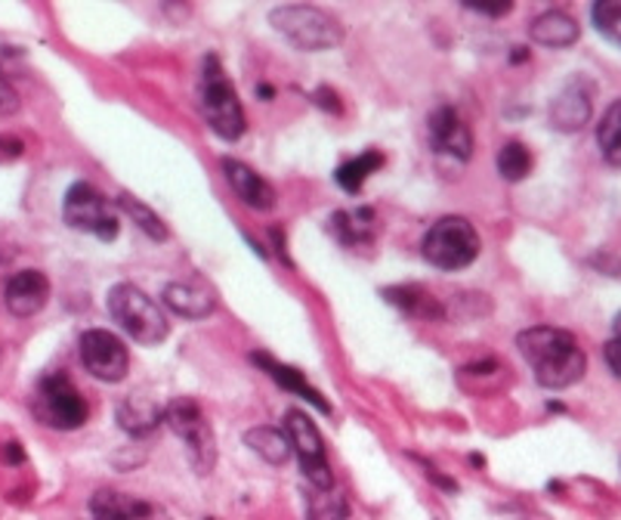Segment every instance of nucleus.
<instances>
[{"mask_svg":"<svg viewBox=\"0 0 621 520\" xmlns=\"http://www.w3.org/2000/svg\"><path fill=\"white\" fill-rule=\"evenodd\" d=\"M0 461H7V465H22V461H25V453H22V446H19V444L0 446Z\"/></svg>","mask_w":621,"mask_h":520,"instance_id":"obj_32","label":"nucleus"},{"mask_svg":"<svg viewBox=\"0 0 621 520\" xmlns=\"http://www.w3.org/2000/svg\"><path fill=\"white\" fill-rule=\"evenodd\" d=\"M46 301H50V279L41 270H19L3 291V304L19 320L38 316Z\"/></svg>","mask_w":621,"mask_h":520,"instance_id":"obj_12","label":"nucleus"},{"mask_svg":"<svg viewBox=\"0 0 621 520\" xmlns=\"http://www.w3.org/2000/svg\"><path fill=\"white\" fill-rule=\"evenodd\" d=\"M81 351V363L91 372L96 382L118 384L127 378L130 368V353L124 347V341L118 335H112L106 329H91L84 332L77 341Z\"/></svg>","mask_w":621,"mask_h":520,"instance_id":"obj_10","label":"nucleus"},{"mask_svg":"<svg viewBox=\"0 0 621 520\" xmlns=\"http://www.w3.org/2000/svg\"><path fill=\"white\" fill-rule=\"evenodd\" d=\"M108 316L122 325L124 335H130L143 347H155L170 335V322L155 298L137 289L134 282H118L108 291Z\"/></svg>","mask_w":621,"mask_h":520,"instance_id":"obj_2","label":"nucleus"},{"mask_svg":"<svg viewBox=\"0 0 621 520\" xmlns=\"http://www.w3.org/2000/svg\"><path fill=\"white\" fill-rule=\"evenodd\" d=\"M257 366L266 368V375L273 378V382H278L285 391H291V394H297V397H304L306 403H313L318 413H331V406H328V399L318 394L316 387H309V382L304 378V372H297V368L285 366V363H275V360H270L266 353H254L251 356Z\"/></svg>","mask_w":621,"mask_h":520,"instance_id":"obj_18","label":"nucleus"},{"mask_svg":"<svg viewBox=\"0 0 621 520\" xmlns=\"http://www.w3.org/2000/svg\"><path fill=\"white\" fill-rule=\"evenodd\" d=\"M591 19L609 44L621 46V0H600V3H593Z\"/></svg>","mask_w":621,"mask_h":520,"instance_id":"obj_28","label":"nucleus"},{"mask_svg":"<svg viewBox=\"0 0 621 520\" xmlns=\"http://www.w3.org/2000/svg\"><path fill=\"white\" fill-rule=\"evenodd\" d=\"M612 325H615V337H621V313L615 316V322H612Z\"/></svg>","mask_w":621,"mask_h":520,"instance_id":"obj_34","label":"nucleus"},{"mask_svg":"<svg viewBox=\"0 0 621 520\" xmlns=\"http://www.w3.org/2000/svg\"><path fill=\"white\" fill-rule=\"evenodd\" d=\"M165 422L186 446V456H189V465L196 468V475H211L217 468V437H213V428L208 425L196 399H173L165 409Z\"/></svg>","mask_w":621,"mask_h":520,"instance_id":"obj_6","label":"nucleus"},{"mask_svg":"<svg viewBox=\"0 0 621 520\" xmlns=\"http://www.w3.org/2000/svg\"><path fill=\"white\" fill-rule=\"evenodd\" d=\"M516 347L523 360L535 368V382L547 391H562L585 378L588 356L578 347L572 332L554 325H535L516 335Z\"/></svg>","mask_w":621,"mask_h":520,"instance_id":"obj_1","label":"nucleus"},{"mask_svg":"<svg viewBox=\"0 0 621 520\" xmlns=\"http://www.w3.org/2000/svg\"><path fill=\"white\" fill-rule=\"evenodd\" d=\"M607 363H609V368H612V372H615V375H619L621 378V337H612V341H609L607 344Z\"/></svg>","mask_w":621,"mask_h":520,"instance_id":"obj_31","label":"nucleus"},{"mask_svg":"<svg viewBox=\"0 0 621 520\" xmlns=\"http://www.w3.org/2000/svg\"><path fill=\"white\" fill-rule=\"evenodd\" d=\"M498 174L507 180V184H519V180H526L531 170V153L523 146V143H504L498 149Z\"/></svg>","mask_w":621,"mask_h":520,"instance_id":"obj_27","label":"nucleus"},{"mask_svg":"<svg viewBox=\"0 0 621 520\" xmlns=\"http://www.w3.org/2000/svg\"><path fill=\"white\" fill-rule=\"evenodd\" d=\"M349 502L347 492L340 490H313L306 496V520H347Z\"/></svg>","mask_w":621,"mask_h":520,"instance_id":"obj_24","label":"nucleus"},{"mask_svg":"<svg viewBox=\"0 0 621 520\" xmlns=\"http://www.w3.org/2000/svg\"><path fill=\"white\" fill-rule=\"evenodd\" d=\"M421 251L430 267L455 273L480 258V232L467 217H442L427 230Z\"/></svg>","mask_w":621,"mask_h":520,"instance_id":"obj_4","label":"nucleus"},{"mask_svg":"<svg viewBox=\"0 0 621 520\" xmlns=\"http://www.w3.org/2000/svg\"><path fill=\"white\" fill-rule=\"evenodd\" d=\"M427 131H430V146L442 155H452L467 162L473 153V137L464 118L457 115V108L440 106L430 118H427Z\"/></svg>","mask_w":621,"mask_h":520,"instance_id":"obj_11","label":"nucleus"},{"mask_svg":"<svg viewBox=\"0 0 621 520\" xmlns=\"http://www.w3.org/2000/svg\"><path fill=\"white\" fill-rule=\"evenodd\" d=\"M220 165H223L229 186L235 189V196L242 199V205H248L251 211H273L275 189L270 186V180H263L257 170L248 168L244 162H235V158H223Z\"/></svg>","mask_w":621,"mask_h":520,"instance_id":"obj_14","label":"nucleus"},{"mask_svg":"<svg viewBox=\"0 0 621 520\" xmlns=\"http://www.w3.org/2000/svg\"><path fill=\"white\" fill-rule=\"evenodd\" d=\"M529 34L535 44L560 50V46L576 44L581 29H578V22L569 13H562V10H547V13L535 15V19H531Z\"/></svg>","mask_w":621,"mask_h":520,"instance_id":"obj_17","label":"nucleus"},{"mask_svg":"<svg viewBox=\"0 0 621 520\" xmlns=\"http://www.w3.org/2000/svg\"><path fill=\"white\" fill-rule=\"evenodd\" d=\"M201 112L208 118V127L220 139L235 143L244 134V108L239 103V93L229 84L217 56L204 60V75H201Z\"/></svg>","mask_w":621,"mask_h":520,"instance_id":"obj_5","label":"nucleus"},{"mask_svg":"<svg viewBox=\"0 0 621 520\" xmlns=\"http://www.w3.org/2000/svg\"><path fill=\"white\" fill-rule=\"evenodd\" d=\"M118 208H122L124 215L130 217V220H134L139 230L146 232V236H149L152 242H167V236H170V232H167L165 220L155 215L149 205H143L137 196H130V193H122V196H118Z\"/></svg>","mask_w":621,"mask_h":520,"instance_id":"obj_23","label":"nucleus"},{"mask_svg":"<svg viewBox=\"0 0 621 520\" xmlns=\"http://www.w3.org/2000/svg\"><path fill=\"white\" fill-rule=\"evenodd\" d=\"M165 418V409L152 403L149 397H127L118 406V425H122L130 437H146L152 434Z\"/></svg>","mask_w":621,"mask_h":520,"instance_id":"obj_19","label":"nucleus"},{"mask_svg":"<svg viewBox=\"0 0 621 520\" xmlns=\"http://www.w3.org/2000/svg\"><path fill=\"white\" fill-rule=\"evenodd\" d=\"M597 146L607 165L621 168V100H615L597 124Z\"/></svg>","mask_w":621,"mask_h":520,"instance_id":"obj_22","label":"nucleus"},{"mask_svg":"<svg viewBox=\"0 0 621 520\" xmlns=\"http://www.w3.org/2000/svg\"><path fill=\"white\" fill-rule=\"evenodd\" d=\"M22 153H25L22 139L10 137V134H0V165H7V162H15V158H19Z\"/></svg>","mask_w":621,"mask_h":520,"instance_id":"obj_30","label":"nucleus"},{"mask_svg":"<svg viewBox=\"0 0 621 520\" xmlns=\"http://www.w3.org/2000/svg\"><path fill=\"white\" fill-rule=\"evenodd\" d=\"M65 223L77 232H91L99 242H112L118 236V211L115 205L91 184H75L62 201Z\"/></svg>","mask_w":621,"mask_h":520,"instance_id":"obj_8","label":"nucleus"},{"mask_svg":"<svg viewBox=\"0 0 621 520\" xmlns=\"http://www.w3.org/2000/svg\"><path fill=\"white\" fill-rule=\"evenodd\" d=\"M19 112V93L13 91V84L7 77L0 75V115H15Z\"/></svg>","mask_w":621,"mask_h":520,"instance_id":"obj_29","label":"nucleus"},{"mask_svg":"<svg viewBox=\"0 0 621 520\" xmlns=\"http://www.w3.org/2000/svg\"><path fill=\"white\" fill-rule=\"evenodd\" d=\"M593 103L591 93L585 84H569L557 93V100L550 103V127H557L562 134H576L585 124L591 122Z\"/></svg>","mask_w":621,"mask_h":520,"instance_id":"obj_15","label":"nucleus"},{"mask_svg":"<svg viewBox=\"0 0 621 520\" xmlns=\"http://www.w3.org/2000/svg\"><path fill=\"white\" fill-rule=\"evenodd\" d=\"M273 29L306 53H322L344 44V25L331 13L306 7V3H288V7H275L270 13Z\"/></svg>","mask_w":621,"mask_h":520,"instance_id":"obj_3","label":"nucleus"},{"mask_svg":"<svg viewBox=\"0 0 621 520\" xmlns=\"http://www.w3.org/2000/svg\"><path fill=\"white\" fill-rule=\"evenodd\" d=\"M380 165H383V155L375 153V149H368V153H362L359 158H349V162H344V165L337 168V184L356 196V193L365 186V180H368Z\"/></svg>","mask_w":621,"mask_h":520,"instance_id":"obj_25","label":"nucleus"},{"mask_svg":"<svg viewBox=\"0 0 621 520\" xmlns=\"http://www.w3.org/2000/svg\"><path fill=\"white\" fill-rule=\"evenodd\" d=\"M161 301L182 320H204L213 313V294L198 282H170L161 291Z\"/></svg>","mask_w":621,"mask_h":520,"instance_id":"obj_16","label":"nucleus"},{"mask_svg":"<svg viewBox=\"0 0 621 520\" xmlns=\"http://www.w3.org/2000/svg\"><path fill=\"white\" fill-rule=\"evenodd\" d=\"M34 418L56 430H75L87 422V403L77 394L69 375H46L38 382L34 399H31Z\"/></svg>","mask_w":621,"mask_h":520,"instance_id":"obj_7","label":"nucleus"},{"mask_svg":"<svg viewBox=\"0 0 621 520\" xmlns=\"http://www.w3.org/2000/svg\"><path fill=\"white\" fill-rule=\"evenodd\" d=\"M91 514L96 520H170L161 506L118 490L96 492L91 499Z\"/></svg>","mask_w":621,"mask_h":520,"instance_id":"obj_13","label":"nucleus"},{"mask_svg":"<svg viewBox=\"0 0 621 520\" xmlns=\"http://www.w3.org/2000/svg\"><path fill=\"white\" fill-rule=\"evenodd\" d=\"M244 444L251 446V453H257L260 459L270 461V465H285V461L294 456L288 437H285V430L282 428H266V425H260V428L244 430Z\"/></svg>","mask_w":621,"mask_h":520,"instance_id":"obj_21","label":"nucleus"},{"mask_svg":"<svg viewBox=\"0 0 621 520\" xmlns=\"http://www.w3.org/2000/svg\"><path fill=\"white\" fill-rule=\"evenodd\" d=\"M387 301H393L396 306H402L411 316H442L440 304L433 301V294H427L418 285H399V289H387Z\"/></svg>","mask_w":621,"mask_h":520,"instance_id":"obj_26","label":"nucleus"},{"mask_svg":"<svg viewBox=\"0 0 621 520\" xmlns=\"http://www.w3.org/2000/svg\"><path fill=\"white\" fill-rule=\"evenodd\" d=\"M467 10L473 13H483V15H507L514 7L511 3H498V7H480V3H467Z\"/></svg>","mask_w":621,"mask_h":520,"instance_id":"obj_33","label":"nucleus"},{"mask_svg":"<svg viewBox=\"0 0 621 520\" xmlns=\"http://www.w3.org/2000/svg\"><path fill=\"white\" fill-rule=\"evenodd\" d=\"M331 232L344 246H362L375 239V211L356 208V211H337L331 217Z\"/></svg>","mask_w":621,"mask_h":520,"instance_id":"obj_20","label":"nucleus"},{"mask_svg":"<svg viewBox=\"0 0 621 520\" xmlns=\"http://www.w3.org/2000/svg\"><path fill=\"white\" fill-rule=\"evenodd\" d=\"M285 437H288L291 453H297L301 459V471L309 480L313 490H331L334 487V471L325 456V440L318 434L316 422L301 409H291L285 415Z\"/></svg>","mask_w":621,"mask_h":520,"instance_id":"obj_9","label":"nucleus"}]
</instances>
